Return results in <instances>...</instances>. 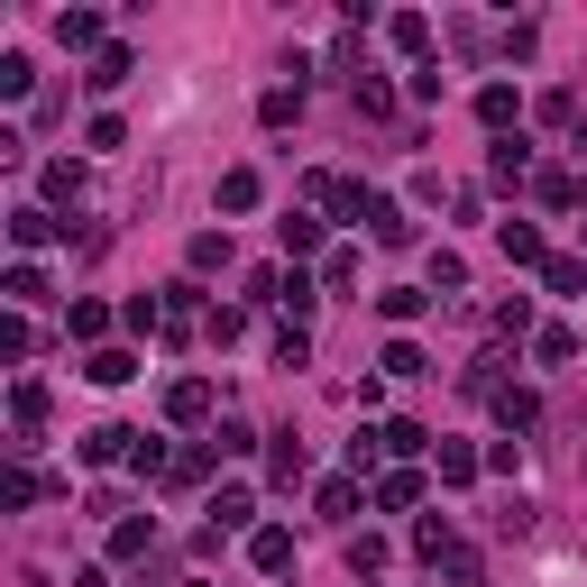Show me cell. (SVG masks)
Listing matches in <instances>:
<instances>
[{"mask_svg":"<svg viewBox=\"0 0 587 587\" xmlns=\"http://www.w3.org/2000/svg\"><path fill=\"white\" fill-rule=\"evenodd\" d=\"M321 515H330V523L359 515V477H330V487H321Z\"/></svg>","mask_w":587,"mask_h":587,"instance_id":"cell-16","label":"cell"},{"mask_svg":"<svg viewBox=\"0 0 587 587\" xmlns=\"http://www.w3.org/2000/svg\"><path fill=\"white\" fill-rule=\"evenodd\" d=\"M441 587H487V569H477L469 551H450V560H441Z\"/></svg>","mask_w":587,"mask_h":587,"instance_id":"cell-24","label":"cell"},{"mask_svg":"<svg viewBox=\"0 0 587 587\" xmlns=\"http://www.w3.org/2000/svg\"><path fill=\"white\" fill-rule=\"evenodd\" d=\"M83 83H92V92H120V83H129V46H101V56H92V74H83Z\"/></svg>","mask_w":587,"mask_h":587,"instance_id":"cell-6","label":"cell"},{"mask_svg":"<svg viewBox=\"0 0 587 587\" xmlns=\"http://www.w3.org/2000/svg\"><path fill=\"white\" fill-rule=\"evenodd\" d=\"M29 83H37V65H29V56H0V92L19 101V92H29Z\"/></svg>","mask_w":587,"mask_h":587,"instance_id":"cell-27","label":"cell"},{"mask_svg":"<svg viewBox=\"0 0 587 587\" xmlns=\"http://www.w3.org/2000/svg\"><path fill=\"white\" fill-rule=\"evenodd\" d=\"M294 477H303V441L285 431V441H275V487H294Z\"/></svg>","mask_w":587,"mask_h":587,"instance_id":"cell-32","label":"cell"},{"mask_svg":"<svg viewBox=\"0 0 587 587\" xmlns=\"http://www.w3.org/2000/svg\"><path fill=\"white\" fill-rule=\"evenodd\" d=\"M56 37H65V46H101V10H65Z\"/></svg>","mask_w":587,"mask_h":587,"instance_id":"cell-15","label":"cell"},{"mask_svg":"<svg viewBox=\"0 0 587 587\" xmlns=\"http://www.w3.org/2000/svg\"><path fill=\"white\" fill-rule=\"evenodd\" d=\"M422 303H431L422 285H395V294H376V313H386V321H414V313H422Z\"/></svg>","mask_w":587,"mask_h":587,"instance_id":"cell-18","label":"cell"},{"mask_svg":"<svg viewBox=\"0 0 587 587\" xmlns=\"http://www.w3.org/2000/svg\"><path fill=\"white\" fill-rule=\"evenodd\" d=\"M258 193H267V184H258L248 166H229V174H221V212H258Z\"/></svg>","mask_w":587,"mask_h":587,"instance_id":"cell-7","label":"cell"},{"mask_svg":"<svg viewBox=\"0 0 587 587\" xmlns=\"http://www.w3.org/2000/svg\"><path fill=\"white\" fill-rule=\"evenodd\" d=\"M248 560H258V569H285V560H294V532H285V523L248 532Z\"/></svg>","mask_w":587,"mask_h":587,"instance_id":"cell-5","label":"cell"},{"mask_svg":"<svg viewBox=\"0 0 587 587\" xmlns=\"http://www.w3.org/2000/svg\"><path fill=\"white\" fill-rule=\"evenodd\" d=\"M414 551H422V560H450L459 542H450V523H441V515H431V523H414Z\"/></svg>","mask_w":587,"mask_h":587,"instance_id":"cell-19","label":"cell"},{"mask_svg":"<svg viewBox=\"0 0 587 587\" xmlns=\"http://www.w3.org/2000/svg\"><path fill=\"white\" fill-rule=\"evenodd\" d=\"M496 239H505V258H515V267H551V258H542V229H532V221H505Z\"/></svg>","mask_w":587,"mask_h":587,"instance_id":"cell-3","label":"cell"},{"mask_svg":"<svg viewBox=\"0 0 587 587\" xmlns=\"http://www.w3.org/2000/svg\"><path fill=\"white\" fill-rule=\"evenodd\" d=\"M542 285H551V294H578V285H587V267H578V258H551V267H542Z\"/></svg>","mask_w":587,"mask_h":587,"instance_id":"cell-25","label":"cell"},{"mask_svg":"<svg viewBox=\"0 0 587 587\" xmlns=\"http://www.w3.org/2000/svg\"><path fill=\"white\" fill-rule=\"evenodd\" d=\"M376 450H395V459H414V450H422V422H386V431H376Z\"/></svg>","mask_w":587,"mask_h":587,"instance_id":"cell-22","label":"cell"},{"mask_svg":"<svg viewBox=\"0 0 587 587\" xmlns=\"http://www.w3.org/2000/svg\"><path fill=\"white\" fill-rule=\"evenodd\" d=\"M248 515H258V505H248V487H221V496H212V532H239Z\"/></svg>","mask_w":587,"mask_h":587,"instance_id":"cell-11","label":"cell"},{"mask_svg":"<svg viewBox=\"0 0 587 587\" xmlns=\"http://www.w3.org/2000/svg\"><path fill=\"white\" fill-rule=\"evenodd\" d=\"M368 229H376V248H404V239H414V221H404L386 193H368Z\"/></svg>","mask_w":587,"mask_h":587,"instance_id":"cell-2","label":"cell"},{"mask_svg":"<svg viewBox=\"0 0 587 587\" xmlns=\"http://www.w3.org/2000/svg\"><path fill=\"white\" fill-rule=\"evenodd\" d=\"M10 239H19V248H46V239H56V221H46L37 202H19V212H10Z\"/></svg>","mask_w":587,"mask_h":587,"instance_id":"cell-8","label":"cell"},{"mask_svg":"<svg viewBox=\"0 0 587 587\" xmlns=\"http://www.w3.org/2000/svg\"><path fill=\"white\" fill-rule=\"evenodd\" d=\"M477 120H487V129H505V120H515V92L487 83V92H477Z\"/></svg>","mask_w":587,"mask_h":587,"instance_id":"cell-21","label":"cell"},{"mask_svg":"<svg viewBox=\"0 0 587 587\" xmlns=\"http://www.w3.org/2000/svg\"><path fill=\"white\" fill-rule=\"evenodd\" d=\"M578 193H587V184H578V174H569V166H551V174H542V202H551V212H569V202H578Z\"/></svg>","mask_w":587,"mask_h":587,"instance_id":"cell-17","label":"cell"},{"mask_svg":"<svg viewBox=\"0 0 587 587\" xmlns=\"http://www.w3.org/2000/svg\"><path fill=\"white\" fill-rule=\"evenodd\" d=\"M386 37L404 46V56H422V46H431V19H422V10H404V19H386Z\"/></svg>","mask_w":587,"mask_h":587,"instance_id":"cell-13","label":"cell"},{"mask_svg":"<svg viewBox=\"0 0 587 587\" xmlns=\"http://www.w3.org/2000/svg\"><path fill=\"white\" fill-rule=\"evenodd\" d=\"M275 239H285L294 258H313V248H321V221H303V212H285V221H275Z\"/></svg>","mask_w":587,"mask_h":587,"instance_id":"cell-12","label":"cell"},{"mask_svg":"<svg viewBox=\"0 0 587 587\" xmlns=\"http://www.w3.org/2000/svg\"><path fill=\"white\" fill-rule=\"evenodd\" d=\"M193 267H202V275L229 267V239H221V229H202V239H193Z\"/></svg>","mask_w":587,"mask_h":587,"instance_id":"cell-31","label":"cell"},{"mask_svg":"<svg viewBox=\"0 0 587 587\" xmlns=\"http://www.w3.org/2000/svg\"><path fill=\"white\" fill-rule=\"evenodd\" d=\"M129 450H138V431H120V422H111V431H92V441H83V459H92V469H101V459H129Z\"/></svg>","mask_w":587,"mask_h":587,"instance_id":"cell-14","label":"cell"},{"mask_svg":"<svg viewBox=\"0 0 587 587\" xmlns=\"http://www.w3.org/2000/svg\"><path fill=\"white\" fill-rule=\"evenodd\" d=\"M414 496H422V477H414V469H395L386 487H376V505H414Z\"/></svg>","mask_w":587,"mask_h":587,"instance_id":"cell-33","label":"cell"},{"mask_svg":"<svg viewBox=\"0 0 587 587\" xmlns=\"http://www.w3.org/2000/svg\"><path fill=\"white\" fill-rule=\"evenodd\" d=\"M10 422H19V450H37V422H46V386H37V376L10 395Z\"/></svg>","mask_w":587,"mask_h":587,"instance_id":"cell-1","label":"cell"},{"mask_svg":"<svg viewBox=\"0 0 587 587\" xmlns=\"http://www.w3.org/2000/svg\"><path fill=\"white\" fill-rule=\"evenodd\" d=\"M532 349H542L551 368H569V359H578V330H560V321H551V330H542V340H532Z\"/></svg>","mask_w":587,"mask_h":587,"instance_id":"cell-20","label":"cell"},{"mask_svg":"<svg viewBox=\"0 0 587 587\" xmlns=\"http://www.w3.org/2000/svg\"><path fill=\"white\" fill-rule=\"evenodd\" d=\"M496 422H505V431H532V422H542V404H532L523 386H505V395H496Z\"/></svg>","mask_w":587,"mask_h":587,"instance_id":"cell-10","label":"cell"},{"mask_svg":"<svg viewBox=\"0 0 587 587\" xmlns=\"http://www.w3.org/2000/svg\"><path fill=\"white\" fill-rule=\"evenodd\" d=\"M523 166H532L523 138H505V147H496V184H523Z\"/></svg>","mask_w":587,"mask_h":587,"instance_id":"cell-30","label":"cell"},{"mask_svg":"<svg viewBox=\"0 0 587 587\" xmlns=\"http://www.w3.org/2000/svg\"><path fill=\"white\" fill-rule=\"evenodd\" d=\"M147 542H157V523H138V515H129V523H120V532H111V551H120V560H138Z\"/></svg>","mask_w":587,"mask_h":587,"instance_id":"cell-23","label":"cell"},{"mask_svg":"<svg viewBox=\"0 0 587 587\" xmlns=\"http://www.w3.org/2000/svg\"><path fill=\"white\" fill-rule=\"evenodd\" d=\"M202 477H212V441H202V450H184V459H174V487H202Z\"/></svg>","mask_w":587,"mask_h":587,"instance_id":"cell-26","label":"cell"},{"mask_svg":"<svg viewBox=\"0 0 587 587\" xmlns=\"http://www.w3.org/2000/svg\"><path fill=\"white\" fill-rule=\"evenodd\" d=\"M349 569H359V578L386 569V542H376V532H359V542H349Z\"/></svg>","mask_w":587,"mask_h":587,"instance_id":"cell-29","label":"cell"},{"mask_svg":"<svg viewBox=\"0 0 587 587\" xmlns=\"http://www.w3.org/2000/svg\"><path fill=\"white\" fill-rule=\"evenodd\" d=\"M166 414H174V422H202V414H212V386H202V376H184V386L166 395Z\"/></svg>","mask_w":587,"mask_h":587,"instance_id":"cell-9","label":"cell"},{"mask_svg":"<svg viewBox=\"0 0 587 587\" xmlns=\"http://www.w3.org/2000/svg\"><path fill=\"white\" fill-rule=\"evenodd\" d=\"M258 111H267V129H285V120H294V111H303V92H285V83H275V92H267V101H258Z\"/></svg>","mask_w":587,"mask_h":587,"instance_id":"cell-28","label":"cell"},{"mask_svg":"<svg viewBox=\"0 0 587 587\" xmlns=\"http://www.w3.org/2000/svg\"><path fill=\"white\" fill-rule=\"evenodd\" d=\"M83 376H92V386H129V376H138V359H129V349H92V359H83Z\"/></svg>","mask_w":587,"mask_h":587,"instance_id":"cell-4","label":"cell"}]
</instances>
